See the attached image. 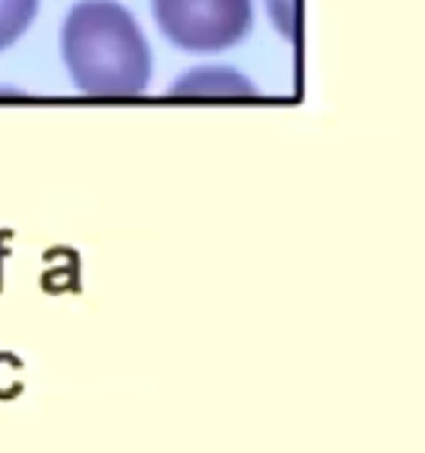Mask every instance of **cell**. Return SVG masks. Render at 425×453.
Here are the masks:
<instances>
[{
  "mask_svg": "<svg viewBox=\"0 0 425 453\" xmlns=\"http://www.w3.org/2000/svg\"><path fill=\"white\" fill-rule=\"evenodd\" d=\"M36 11L39 0H0V52L27 34Z\"/></svg>",
  "mask_w": 425,
  "mask_h": 453,
  "instance_id": "cell-4",
  "label": "cell"
},
{
  "mask_svg": "<svg viewBox=\"0 0 425 453\" xmlns=\"http://www.w3.org/2000/svg\"><path fill=\"white\" fill-rule=\"evenodd\" d=\"M62 57L78 90L96 98L140 96L152 52L135 16L113 0H81L62 27Z\"/></svg>",
  "mask_w": 425,
  "mask_h": 453,
  "instance_id": "cell-1",
  "label": "cell"
},
{
  "mask_svg": "<svg viewBox=\"0 0 425 453\" xmlns=\"http://www.w3.org/2000/svg\"><path fill=\"white\" fill-rule=\"evenodd\" d=\"M152 13L175 47L197 55L229 50L253 28V0H152Z\"/></svg>",
  "mask_w": 425,
  "mask_h": 453,
  "instance_id": "cell-2",
  "label": "cell"
},
{
  "mask_svg": "<svg viewBox=\"0 0 425 453\" xmlns=\"http://www.w3.org/2000/svg\"><path fill=\"white\" fill-rule=\"evenodd\" d=\"M170 93H194V96H253L255 88L240 73L225 67H201L183 75L170 88Z\"/></svg>",
  "mask_w": 425,
  "mask_h": 453,
  "instance_id": "cell-3",
  "label": "cell"
}]
</instances>
